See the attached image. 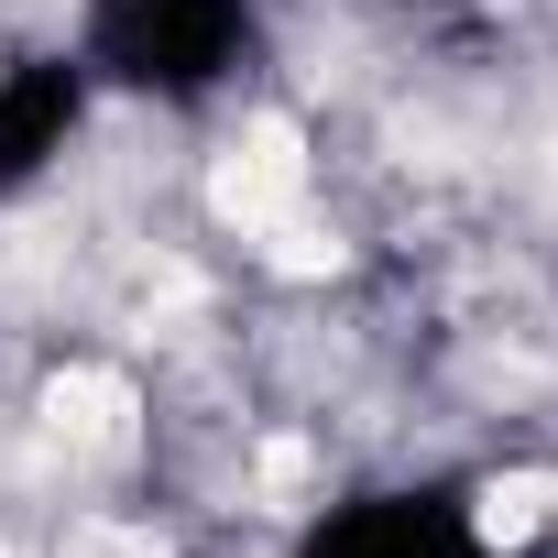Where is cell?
Masks as SVG:
<instances>
[{
    "label": "cell",
    "mask_w": 558,
    "mask_h": 558,
    "mask_svg": "<svg viewBox=\"0 0 558 558\" xmlns=\"http://www.w3.org/2000/svg\"><path fill=\"white\" fill-rule=\"evenodd\" d=\"M252 45V12L241 0H99L88 12V56L132 88H165V99H197L241 66Z\"/></svg>",
    "instance_id": "1"
},
{
    "label": "cell",
    "mask_w": 558,
    "mask_h": 558,
    "mask_svg": "<svg viewBox=\"0 0 558 558\" xmlns=\"http://www.w3.org/2000/svg\"><path fill=\"white\" fill-rule=\"evenodd\" d=\"M307 558H482V536L449 514V504H351L307 536Z\"/></svg>",
    "instance_id": "3"
},
{
    "label": "cell",
    "mask_w": 558,
    "mask_h": 558,
    "mask_svg": "<svg viewBox=\"0 0 558 558\" xmlns=\"http://www.w3.org/2000/svg\"><path fill=\"white\" fill-rule=\"evenodd\" d=\"M77 66L66 56H45V66H12L0 77V186H34L56 154H66V132H77Z\"/></svg>",
    "instance_id": "2"
}]
</instances>
